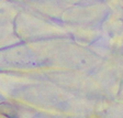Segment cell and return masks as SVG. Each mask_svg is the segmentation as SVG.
<instances>
[{
    "mask_svg": "<svg viewBox=\"0 0 123 118\" xmlns=\"http://www.w3.org/2000/svg\"><path fill=\"white\" fill-rule=\"evenodd\" d=\"M0 111H1V113L3 115L9 118H18L17 117V114H15V111L12 108L11 104H7V103L1 104L0 105Z\"/></svg>",
    "mask_w": 123,
    "mask_h": 118,
    "instance_id": "cell-1",
    "label": "cell"
}]
</instances>
